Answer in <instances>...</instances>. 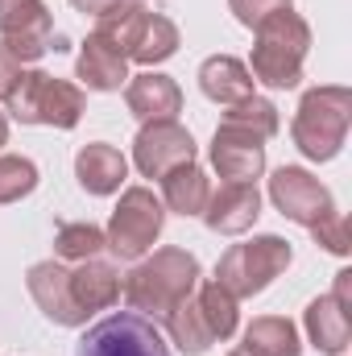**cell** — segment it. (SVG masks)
Masks as SVG:
<instances>
[{
    "instance_id": "4316f807",
    "label": "cell",
    "mask_w": 352,
    "mask_h": 356,
    "mask_svg": "<svg viewBox=\"0 0 352 356\" xmlns=\"http://www.w3.org/2000/svg\"><path fill=\"white\" fill-rule=\"evenodd\" d=\"M38 186V166L29 158L0 154V203H17Z\"/></svg>"
},
{
    "instance_id": "7c38bea8",
    "label": "cell",
    "mask_w": 352,
    "mask_h": 356,
    "mask_svg": "<svg viewBox=\"0 0 352 356\" xmlns=\"http://www.w3.org/2000/svg\"><path fill=\"white\" fill-rule=\"evenodd\" d=\"M25 282H29V294H33V302L42 307V315L50 323H58V327L88 323V315L79 311V302L71 294V269L63 266V261H38V266L29 269Z\"/></svg>"
},
{
    "instance_id": "484cf974",
    "label": "cell",
    "mask_w": 352,
    "mask_h": 356,
    "mask_svg": "<svg viewBox=\"0 0 352 356\" xmlns=\"http://www.w3.org/2000/svg\"><path fill=\"white\" fill-rule=\"evenodd\" d=\"M224 124L245 129V133H253V137L269 141V137L278 133V108H273L269 99H262V95H249V99H241V104H228Z\"/></svg>"
},
{
    "instance_id": "6da1fadb",
    "label": "cell",
    "mask_w": 352,
    "mask_h": 356,
    "mask_svg": "<svg viewBox=\"0 0 352 356\" xmlns=\"http://www.w3.org/2000/svg\"><path fill=\"white\" fill-rule=\"evenodd\" d=\"M199 286V261L186 249H158L154 257L137 261L125 277V302L145 319H166L182 298H191Z\"/></svg>"
},
{
    "instance_id": "4dcf8cb0",
    "label": "cell",
    "mask_w": 352,
    "mask_h": 356,
    "mask_svg": "<svg viewBox=\"0 0 352 356\" xmlns=\"http://www.w3.org/2000/svg\"><path fill=\"white\" fill-rule=\"evenodd\" d=\"M79 13H91V17H104V13H112L120 0H71Z\"/></svg>"
},
{
    "instance_id": "7a4b0ae2",
    "label": "cell",
    "mask_w": 352,
    "mask_h": 356,
    "mask_svg": "<svg viewBox=\"0 0 352 356\" xmlns=\"http://www.w3.org/2000/svg\"><path fill=\"white\" fill-rule=\"evenodd\" d=\"M95 33H104L125 58L141 63V67H154V63H166L178 50V29L170 17L162 13H150L141 0H120L112 13L95 17Z\"/></svg>"
},
{
    "instance_id": "9c48e42d",
    "label": "cell",
    "mask_w": 352,
    "mask_h": 356,
    "mask_svg": "<svg viewBox=\"0 0 352 356\" xmlns=\"http://www.w3.org/2000/svg\"><path fill=\"white\" fill-rule=\"evenodd\" d=\"M0 42L17 63H38L50 42L63 50V38H54V17L42 0H0Z\"/></svg>"
},
{
    "instance_id": "30bf717a",
    "label": "cell",
    "mask_w": 352,
    "mask_h": 356,
    "mask_svg": "<svg viewBox=\"0 0 352 356\" xmlns=\"http://www.w3.org/2000/svg\"><path fill=\"white\" fill-rule=\"evenodd\" d=\"M269 199L278 203V211H282L286 220H294V224H303V228H311V224H319L328 211H336L328 186H323L319 178H311L307 170H298V166L273 170V178H269Z\"/></svg>"
},
{
    "instance_id": "8fae6325",
    "label": "cell",
    "mask_w": 352,
    "mask_h": 356,
    "mask_svg": "<svg viewBox=\"0 0 352 356\" xmlns=\"http://www.w3.org/2000/svg\"><path fill=\"white\" fill-rule=\"evenodd\" d=\"M133 162L145 178H162L175 166L195 162V137L178 124V120H154L137 133L133 141Z\"/></svg>"
},
{
    "instance_id": "5bb4252c",
    "label": "cell",
    "mask_w": 352,
    "mask_h": 356,
    "mask_svg": "<svg viewBox=\"0 0 352 356\" xmlns=\"http://www.w3.org/2000/svg\"><path fill=\"white\" fill-rule=\"evenodd\" d=\"M257 216H262V195L253 182H224L220 191L207 195V207H203V224L224 236L249 232L257 224Z\"/></svg>"
},
{
    "instance_id": "1f68e13d",
    "label": "cell",
    "mask_w": 352,
    "mask_h": 356,
    "mask_svg": "<svg viewBox=\"0 0 352 356\" xmlns=\"http://www.w3.org/2000/svg\"><path fill=\"white\" fill-rule=\"evenodd\" d=\"M4 141H8V116L0 112V145H4Z\"/></svg>"
},
{
    "instance_id": "9a60e30c",
    "label": "cell",
    "mask_w": 352,
    "mask_h": 356,
    "mask_svg": "<svg viewBox=\"0 0 352 356\" xmlns=\"http://www.w3.org/2000/svg\"><path fill=\"white\" fill-rule=\"evenodd\" d=\"M125 104L129 112L141 120V124H154V120H175L182 112V91L170 75H158V71H141L125 83Z\"/></svg>"
},
{
    "instance_id": "44dd1931",
    "label": "cell",
    "mask_w": 352,
    "mask_h": 356,
    "mask_svg": "<svg viewBox=\"0 0 352 356\" xmlns=\"http://www.w3.org/2000/svg\"><path fill=\"white\" fill-rule=\"evenodd\" d=\"M158 182H162V199H166L170 211H178V216H203L207 195H211V182H207V175L195 162L175 166L170 175H162Z\"/></svg>"
},
{
    "instance_id": "cb8c5ba5",
    "label": "cell",
    "mask_w": 352,
    "mask_h": 356,
    "mask_svg": "<svg viewBox=\"0 0 352 356\" xmlns=\"http://www.w3.org/2000/svg\"><path fill=\"white\" fill-rule=\"evenodd\" d=\"M195 302H199V315H203V323H207V332L216 336V340H228L232 332H237V298L220 286V282H199L195 286Z\"/></svg>"
},
{
    "instance_id": "f546056e",
    "label": "cell",
    "mask_w": 352,
    "mask_h": 356,
    "mask_svg": "<svg viewBox=\"0 0 352 356\" xmlns=\"http://www.w3.org/2000/svg\"><path fill=\"white\" fill-rule=\"evenodd\" d=\"M17 79H21V63L4 50V42H0V99H8V91L17 88Z\"/></svg>"
},
{
    "instance_id": "2e32d148",
    "label": "cell",
    "mask_w": 352,
    "mask_h": 356,
    "mask_svg": "<svg viewBox=\"0 0 352 356\" xmlns=\"http://www.w3.org/2000/svg\"><path fill=\"white\" fill-rule=\"evenodd\" d=\"M75 75L91 91H120V83H129V58L104 33H91L83 42V50H79Z\"/></svg>"
},
{
    "instance_id": "d4e9b609",
    "label": "cell",
    "mask_w": 352,
    "mask_h": 356,
    "mask_svg": "<svg viewBox=\"0 0 352 356\" xmlns=\"http://www.w3.org/2000/svg\"><path fill=\"white\" fill-rule=\"evenodd\" d=\"M108 249V236L95 224H63L54 236V261H88Z\"/></svg>"
},
{
    "instance_id": "83f0119b",
    "label": "cell",
    "mask_w": 352,
    "mask_h": 356,
    "mask_svg": "<svg viewBox=\"0 0 352 356\" xmlns=\"http://www.w3.org/2000/svg\"><path fill=\"white\" fill-rule=\"evenodd\" d=\"M311 236H315V245H323V249L336 253V257L349 253V220H344L340 211H328L319 224H311Z\"/></svg>"
},
{
    "instance_id": "3957f363",
    "label": "cell",
    "mask_w": 352,
    "mask_h": 356,
    "mask_svg": "<svg viewBox=\"0 0 352 356\" xmlns=\"http://www.w3.org/2000/svg\"><path fill=\"white\" fill-rule=\"evenodd\" d=\"M257 46H253V79H262L265 88H298L303 79V63L311 50V29L307 21L286 8L273 13L269 21H262L257 29Z\"/></svg>"
},
{
    "instance_id": "e0dca14e",
    "label": "cell",
    "mask_w": 352,
    "mask_h": 356,
    "mask_svg": "<svg viewBox=\"0 0 352 356\" xmlns=\"http://www.w3.org/2000/svg\"><path fill=\"white\" fill-rule=\"evenodd\" d=\"M75 178H79V186L88 195H112L129 178V162H125V154L116 145L95 141V145H83L75 154Z\"/></svg>"
},
{
    "instance_id": "8992f818",
    "label": "cell",
    "mask_w": 352,
    "mask_h": 356,
    "mask_svg": "<svg viewBox=\"0 0 352 356\" xmlns=\"http://www.w3.org/2000/svg\"><path fill=\"white\" fill-rule=\"evenodd\" d=\"M290 261H294L290 241H282V236H253V241H245V245H232V249L220 257L216 282L241 302V298L262 294Z\"/></svg>"
},
{
    "instance_id": "d6a6232c",
    "label": "cell",
    "mask_w": 352,
    "mask_h": 356,
    "mask_svg": "<svg viewBox=\"0 0 352 356\" xmlns=\"http://www.w3.org/2000/svg\"><path fill=\"white\" fill-rule=\"evenodd\" d=\"M228 356H249V353H245V348H237V353H228Z\"/></svg>"
},
{
    "instance_id": "f1b7e54d",
    "label": "cell",
    "mask_w": 352,
    "mask_h": 356,
    "mask_svg": "<svg viewBox=\"0 0 352 356\" xmlns=\"http://www.w3.org/2000/svg\"><path fill=\"white\" fill-rule=\"evenodd\" d=\"M228 8H232V17H237L245 29H257L262 21L273 17V13H286L290 0H228Z\"/></svg>"
},
{
    "instance_id": "d6986e66",
    "label": "cell",
    "mask_w": 352,
    "mask_h": 356,
    "mask_svg": "<svg viewBox=\"0 0 352 356\" xmlns=\"http://www.w3.org/2000/svg\"><path fill=\"white\" fill-rule=\"evenodd\" d=\"M307 336L319 353L328 356H340L352 340V319H349V307L336 298V294H323L307 307Z\"/></svg>"
},
{
    "instance_id": "603a6c76",
    "label": "cell",
    "mask_w": 352,
    "mask_h": 356,
    "mask_svg": "<svg viewBox=\"0 0 352 356\" xmlns=\"http://www.w3.org/2000/svg\"><path fill=\"white\" fill-rule=\"evenodd\" d=\"M166 332H170L175 348H178V353H186V356H203L211 344H216V336L207 332V323H203V315H199L195 294H191V298H182L175 311L166 315Z\"/></svg>"
},
{
    "instance_id": "5b68a950",
    "label": "cell",
    "mask_w": 352,
    "mask_h": 356,
    "mask_svg": "<svg viewBox=\"0 0 352 356\" xmlns=\"http://www.w3.org/2000/svg\"><path fill=\"white\" fill-rule=\"evenodd\" d=\"M8 116L21 124H50V129H75L83 116V88L46 75V71H21L17 88L8 91Z\"/></svg>"
},
{
    "instance_id": "277c9868",
    "label": "cell",
    "mask_w": 352,
    "mask_h": 356,
    "mask_svg": "<svg viewBox=\"0 0 352 356\" xmlns=\"http://www.w3.org/2000/svg\"><path fill=\"white\" fill-rule=\"evenodd\" d=\"M352 120V91L349 88H311L294 112V145L311 162H332L344 149Z\"/></svg>"
},
{
    "instance_id": "4fadbf2b",
    "label": "cell",
    "mask_w": 352,
    "mask_h": 356,
    "mask_svg": "<svg viewBox=\"0 0 352 356\" xmlns=\"http://www.w3.org/2000/svg\"><path fill=\"white\" fill-rule=\"evenodd\" d=\"M211 166L220 170L224 182H257L265 170L262 137H253L245 129H232V124H220L216 141H211Z\"/></svg>"
},
{
    "instance_id": "ffe728a7",
    "label": "cell",
    "mask_w": 352,
    "mask_h": 356,
    "mask_svg": "<svg viewBox=\"0 0 352 356\" xmlns=\"http://www.w3.org/2000/svg\"><path fill=\"white\" fill-rule=\"evenodd\" d=\"M199 88L207 99H216V104H241V99H249L253 95V75H249V67L241 63V58H232V54H211L203 67H199Z\"/></svg>"
},
{
    "instance_id": "52a82bcc",
    "label": "cell",
    "mask_w": 352,
    "mask_h": 356,
    "mask_svg": "<svg viewBox=\"0 0 352 356\" xmlns=\"http://www.w3.org/2000/svg\"><path fill=\"white\" fill-rule=\"evenodd\" d=\"M162 224H166V207L162 199L150 191V186H129L108 220V249L120 257V261H137L154 249V241L162 236Z\"/></svg>"
},
{
    "instance_id": "ba28073f",
    "label": "cell",
    "mask_w": 352,
    "mask_h": 356,
    "mask_svg": "<svg viewBox=\"0 0 352 356\" xmlns=\"http://www.w3.org/2000/svg\"><path fill=\"white\" fill-rule=\"evenodd\" d=\"M75 356H170V344L162 340L154 319L137 311H116L83 332Z\"/></svg>"
},
{
    "instance_id": "ac0fdd59",
    "label": "cell",
    "mask_w": 352,
    "mask_h": 356,
    "mask_svg": "<svg viewBox=\"0 0 352 356\" xmlns=\"http://www.w3.org/2000/svg\"><path fill=\"white\" fill-rule=\"evenodd\" d=\"M71 294H75L83 315L116 307V298H120V269L99 261V257L79 261V269H71Z\"/></svg>"
},
{
    "instance_id": "7402d4cb",
    "label": "cell",
    "mask_w": 352,
    "mask_h": 356,
    "mask_svg": "<svg viewBox=\"0 0 352 356\" xmlns=\"http://www.w3.org/2000/svg\"><path fill=\"white\" fill-rule=\"evenodd\" d=\"M249 356H303V344H298V332L290 319L282 315H262L245 327V344H241Z\"/></svg>"
}]
</instances>
